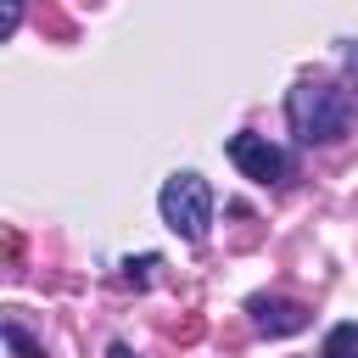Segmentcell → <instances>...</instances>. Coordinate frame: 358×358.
<instances>
[{
    "label": "cell",
    "instance_id": "10",
    "mask_svg": "<svg viewBox=\"0 0 358 358\" xmlns=\"http://www.w3.org/2000/svg\"><path fill=\"white\" fill-rule=\"evenodd\" d=\"M106 358H134V352H129L123 341H112V347H106Z\"/></svg>",
    "mask_w": 358,
    "mask_h": 358
},
{
    "label": "cell",
    "instance_id": "2",
    "mask_svg": "<svg viewBox=\"0 0 358 358\" xmlns=\"http://www.w3.org/2000/svg\"><path fill=\"white\" fill-rule=\"evenodd\" d=\"M157 213H162V224H168L179 241H207V229H213V185H207L196 168H179V173L162 179Z\"/></svg>",
    "mask_w": 358,
    "mask_h": 358
},
{
    "label": "cell",
    "instance_id": "5",
    "mask_svg": "<svg viewBox=\"0 0 358 358\" xmlns=\"http://www.w3.org/2000/svg\"><path fill=\"white\" fill-rule=\"evenodd\" d=\"M324 358H358V324H352V319L330 324V336H324Z\"/></svg>",
    "mask_w": 358,
    "mask_h": 358
},
{
    "label": "cell",
    "instance_id": "4",
    "mask_svg": "<svg viewBox=\"0 0 358 358\" xmlns=\"http://www.w3.org/2000/svg\"><path fill=\"white\" fill-rule=\"evenodd\" d=\"M246 313H252V324L263 336H296V330H308V308L291 302V296H252Z\"/></svg>",
    "mask_w": 358,
    "mask_h": 358
},
{
    "label": "cell",
    "instance_id": "1",
    "mask_svg": "<svg viewBox=\"0 0 358 358\" xmlns=\"http://www.w3.org/2000/svg\"><path fill=\"white\" fill-rule=\"evenodd\" d=\"M285 117H291V134L302 145H336L347 140L352 117H358V101L341 90V84H324V78H302L291 95H285Z\"/></svg>",
    "mask_w": 358,
    "mask_h": 358
},
{
    "label": "cell",
    "instance_id": "6",
    "mask_svg": "<svg viewBox=\"0 0 358 358\" xmlns=\"http://www.w3.org/2000/svg\"><path fill=\"white\" fill-rule=\"evenodd\" d=\"M6 347H11L17 358H45V352H39V341H34V336H28L17 319H6Z\"/></svg>",
    "mask_w": 358,
    "mask_h": 358
},
{
    "label": "cell",
    "instance_id": "8",
    "mask_svg": "<svg viewBox=\"0 0 358 358\" xmlns=\"http://www.w3.org/2000/svg\"><path fill=\"white\" fill-rule=\"evenodd\" d=\"M0 6H6V17H0V34L11 39V34H17V22H22V0H0Z\"/></svg>",
    "mask_w": 358,
    "mask_h": 358
},
{
    "label": "cell",
    "instance_id": "7",
    "mask_svg": "<svg viewBox=\"0 0 358 358\" xmlns=\"http://www.w3.org/2000/svg\"><path fill=\"white\" fill-rule=\"evenodd\" d=\"M151 268H162V257H157V252L129 257V263H123V280H129V285H145V280H151Z\"/></svg>",
    "mask_w": 358,
    "mask_h": 358
},
{
    "label": "cell",
    "instance_id": "3",
    "mask_svg": "<svg viewBox=\"0 0 358 358\" xmlns=\"http://www.w3.org/2000/svg\"><path fill=\"white\" fill-rule=\"evenodd\" d=\"M229 162H235L246 179H257V185L291 179V157H285L280 145H268L263 134H229Z\"/></svg>",
    "mask_w": 358,
    "mask_h": 358
},
{
    "label": "cell",
    "instance_id": "9",
    "mask_svg": "<svg viewBox=\"0 0 358 358\" xmlns=\"http://www.w3.org/2000/svg\"><path fill=\"white\" fill-rule=\"evenodd\" d=\"M341 67H347V78L358 84V45H341Z\"/></svg>",
    "mask_w": 358,
    "mask_h": 358
}]
</instances>
